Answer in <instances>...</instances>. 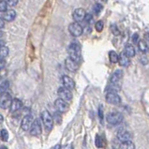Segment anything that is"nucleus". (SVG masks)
I'll return each mask as SVG.
<instances>
[{"mask_svg":"<svg viewBox=\"0 0 149 149\" xmlns=\"http://www.w3.org/2000/svg\"><path fill=\"white\" fill-rule=\"evenodd\" d=\"M122 79H123V71L121 70H117L113 72L110 78V84L106 88L108 91L118 92L121 89L122 86Z\"/></svg>","mask_w":149,"mask_h":149,"instance_id":"f257e3e1","label":"nucleus"},{"mask_svg":"<svg viewBox=\"0 0 149 149\" xmlns=\"http://www.w3.org/2000/svg\"><path fill=\"white\" fill-rule=\"evenodd\" d=\"M68 53H69V57L79 63L81 59V46L77 42H72L70 44L68 48Z\"/></svg>","mask_w":149,"mask_h":149,"instance_id":"f03ea898","label":"nucleus"},{"mask_svg":"<svg viewBox=\"0 0 149 149\" xmlns=\"http://www.w3.org/2000/svg\"><path fill=\"white\" fill-rule=\"evenodd\" d=\"M123 119V114L118 113V112H112L107 114V116H106V120L111 125H118L122 123Z\"/></svg>","mask_w":149,"mask_h":149,"instance_id":"7ed1b4c3","label":"nucleus"},{"mask_svg":"<svg viewBox=\"0 0 149 149\" xmlns=\"http://www.w3.org/2000/svg\"><path fill=\"white\" fill-rule=\"evenodd\" d=\"M41 120L46 127V130H51L54 127V119L48 111H43L41 113Z\"/></svg>","mask_w":149,"mask_h":149,"instance_id":"20e7f679","label":"nucleus"},{"mask_svg":"<svg viewBox=\"0 0 149 149\" xmlns=\"http://www.w3.org/2000/svg\"><path fill=\"white\" fill-rule=\"evenodd\" d=\"M105 100L110 104L118 105V104L121 103V97H120V96L117 94V92L108 91L107 94H106Z\"/></svg>","mask_w":149,"mask_h":149,"instance_id":"39448f33","label":"nucleus"},{"mask_svg":"<svg viewBox=\"0 0 149 149\" xmlns=\"http://www.w3.org/2000/svg\"><path fill=\"white\" fill-rule=\"evenodd\" d=\"M69 31L73 37H80L84 32V28L79 23L74 22L69 25Z\"/></svg>","mask_w":149,"mask_h":149,"instance_id":"423d86ee","label":"nucleus"},{"mask_svg":"<svg viewBox=\"0 0 149 149\" xmlns=\"http://www.w3.org/2000/svg\"><path fill=\"white\" fill-rule=\"evenodd\" d=\"M57 94L60 99L66 100V101H70L72 100V93L70 91V89L67 88L65 86L59 88L57 91Z\"/></svg>","mask_w":149,"mask_h":149,"instance_id":"0eeeda50","label":"nucleus"},{"mask_svg":"<svg viewBox=\"0 0 149 149\" xmlns=\"http://www.w3.org/2000/svg\"><path fill=\"white\" fill-rule=\"evenodd\" d=\"M54 106L59 113H66L70 109V106H69V104H68V101L60 99V97L54 101Z\"/></svg>","mask_w":149,"mask_h":149,"instance_id":"6e6552de","label":"nucleus"},{"mask_svg":"<svg viewBox=\"0 0 149 149\" xmlns=\"http://www.w3.org/2000/svg\"><path fill=\"white\" fill-rule=\"evenodd\" d=\"M11 96L8 93H4L1 96H0V107L3 109H8L10 108V106L11 104Z\"/></svg>","mask_w":149,"mask_h":149,"instance_id":"1a4fd4ad","label":"nucleus"},{"mask_svg":"<svg viewBox=\"0 0 149 149\" xmlns=\"http://www.w3.org/2000/svg\"><path fill=\"white\" fill-rule=\"evenodd\" d=\"M132 138V134L130 132L129 130H127L125 127H122L118 130L117 132V139L120 142H125V141H130Z\"/></svg>","mask_w":149,"mask_h":149,"instance_id":"9d476101","label":"nucleus"},{"mask_svg":"<svg viewBox=\"0 0 149 149\" xmlns=\"http://www.w3.org/2000/svg\"><path fill=\"white\" fill-rule=\"evenodd\" d=\"M30 134L33 136H39L41 134V124L40 119H36L33 121V124L30 127Z\"/></svg>","mask_w":149,"mask_h":149,"instance_id":"9b49d317","label":"nucleus"},{"mask_svg":"<svg viewBox=\"0 0 149 149\" xmlns=\"http://www.w3.org/2000/svg\"><path fill=\"white\" fill-rule=\"evenodd\" d=\"M86 10H84V8H76V10L73 11L72 17H73L75 22L79 23V22H82V21H84V17H86Z\"/></svg>","mask_w":149,"mask_h":149,"instance_id":"f8f14e48","label":"nucleus"},{"mask_svg":"<svg viewBox=\"0 0 149 149\" xmlns=\"http://www.w3.org/2000/svg\"><path fill=\"white\" fill-rule=\"evenodd\" d=\"M33 116H25L23 120H22V123H21V127H22V130H24V131H27L28 130H30V127L33 124Z\"/></svg>","mask_w":149,"mask_h":149,"instance_id":"ddd939ff","label":"nucleus"},{"mask_svg":"<svg viewBox=\"0 0 149 149\" xmlns=\"http://www.w3.org/2000/svg\"><path fill=\"white\" fill-rule=\"evenodd\" d=\"M65 66L67 68V70L71 72H74L79 69L78 62L74 61L73 59H71L70 57H68L65 60Z\"/></svg>","mask_w":149,"mask_h":149,"instance_id":"4468645a","label":"nucleus"},{"mask_svg":"<svg viewBox=\"0 0 149 149\" xmlns=\"http://www.w3.org/2000/svg\"><path fill=\"white\" fill-rule=\"evenodd\" d=\"M118 63H119V65L122 67H129L130 65V59L124 52H122L119 54Z\"/></svg>","mask_w":149,"mask_h":149,"instance_id":"2eb2a0df","label":"nucleus"},{"mask_svg":"<svg viewBox=\"0 0 149 149\" xmlns=\"http://www.w3.org/2000/svg\"><path fill=\"white\" fill-rule=\"evenodd\" d=\"M62 83H63V86L67 87V88H69V89H73L75 87V83H74V81L72 80L70 76H68V75H64L63 77H62Z\"/></svg>","mask_w":149,"mask_h":149,"instance_id":"dca6fc26","label":"nucleus"},{"mask_svg":"<svg viewBox=\"0 0 149 149\" xmlns=\"http://www.w3.org/2000/svg\"><path fill=\"white\" fill-rule=\"evenodd\" d=\"M22 106H23V103H22V101H21L20 100H18V99L12 100L11 104H10V112H11V113H15V112H17V111H19L21 108H22Z\"/></svg>","mask_w":149,"mask_h":149,"instance_id":"f3484780","label":"nucleus"},{"mask_svg":"<svg viewBox=\"0 0 149 149\" xmlns=\"http://www.w3.org/2000/svg\"><path fill=\"white\" fill-rule=\"evenodd\" d=\"M16 17V12L13 10H7L6 11H4V15H3V19L8 21V22H11L13 21Z\"/></svg>","mask_w":149,"mask_h":149,"instance_id":"a211bd4d","label":"nucleus"},{"mask_svg":"<svg viewBox=\"0 0 149 149\" xmlns=\"http://www.w3.org/2000/svg\"><path fill=\"white\" fill-rule=\"evenodd\" d=\"M124 53L130 58V57H133L134 55L136 54V51H135V48L133 47L132 45H127L125 47Z\"/></svg>","mask_w":149,"mask_h":149,"instance_id":"6ab92c4d","label":"nucleus"},{"mask_svg":"<svg viewBox=\"0 0 149 149\" xmlns=\"http://www.w3.org/2000/svg\"><path fill=\"white\" fill-rule=\"evenodd\" d=\"M138 47H139L140 51H141V52L143 53V54H146V53L148 52V44L146 43V40H139L138 41Z\"/></svg>","mask_w":149,"mask_h":149,"instance_id":"aec40b11","label":"nucleus"},{"mask_svg":"<svg viewBox=\"0 0 149 149\" xmlns=\"http://www.w3.org/2000/svg\"><path fill=\"white\" fill-rule=\"evenodd\" d=\"M134 143L130 140V141H125L122 142L120 146H119V149H134Z\"/></svg>","mask_w":149,"mask_h":149,"instance_id":"412c9836","label":"nucleus"},{"mask_svg":"<svg viewBox=\"0 0 149 149\" xmlns=\"http://www.w3.org/2000/svg\"><path fill=\"white\" fill-rule=\"evenodd\" d=\"M109 59L112 63H117L119 59V54L114 51H111L109 53Z\"/></svg>","mask_w":149,"mask_h":149,"instance_id":"4be33fe9","label":"nucleus"},{"mask_svg":"<svg viewBox=\"0 0 149 149\" xmlns=\"http://www.w3.org/2000/svg\"><path fill=\"white\" fill-rule=\"evenodd\" d=\"M8 87H10V83H8V81H4V82L0 84V96L7 92Z\"/></svg>","mask_w":149,"mask_h":149,"instance_id":"5701e85b","label":"nucleus"},{"mask_svg":"<svg viewBox=\"0 0 149 149\" xmlns=\"http://www.w3.org/2000/svg\"><path fill=\"white\" fill-rule=\"evenodd\" d=\"M8 48L7 46L3 45L2 47H0V59H4L8 56Z\"/></svg>","mask_w":149,"mask_h":149,"instance_id":"b1692460","label":"nucleus"},{"mask_svg":"<svg viewBox=\"0 0 149 149\" xmlns=\"http://www.w3.org/2000/svg\"><path fill=\"white\" fill-rule=\"evenodd\" d=\"M96 146L99 147V148H101L104 146V140L102 139V137H100V135H97L96 136Z\"/></svg>","mask_w":149,"mask_h":149,"instance_id":"393cba45","label":"nucleus"},{"mask_svg":"<svg viewBox=\"0 0 149 149\" xmlns=\"http://www.w3.org/2000/svg\"><path fill=\"white\" fill-rule=\"evenodd\" d=\"M102 8H103L102 5H100V4H99V3H97V4H95V5H94V7H93V10H94V12L97 15H99L101 12Z\"/></svg>","mask_w":149,"mask_h":149,"instance_id":"a878e982","label":"nucleus"},{"mask_svg":"<svg viewBox=\"0 0 149 149\" xmlns=\"http://www.w3.org/2000/svg\"><path fill=\"white\" fill-rule=\"evenodd\" d=\"M0 138H1V140H2V141H4V142L8 141V131L6 130H2L1 131H0Z\"/></svg>","mask_w":149,"mask_h":149,"instance_id":"bb28decb","label":"nucleus"},{"mask_svg":"<svg viewBox=\"0 0 149 149\" xmlns=\"http://www.w3.org/2000/svg\"><path fill=\"white\" fill-rule=\"evenodd\" d=\"M103 27H104V24L101 22V21H99V22H97L96 24H95V28L97 32H101L103 30Z\"/></svg>","mask_w":149,"mask_h":149,"instance_id":"cd10ccee","label":"nucleus"},{"mask_svg":"<svg viewBox=\"0 0 149 149\" xmlns=\"http://www.w3.org/2000/svg\"><path fill=\"white\" fill-rule=\"evenodd\" d=\"M8 10V4L5 0H0V11L4 12Z\"/></svg>","mask_w":149,"mask_h":149,"instance_id":"c85d7f7f","label":"nucleus"},{"mask_svg":"<svg viewBox=\"0 0 149 149\" xmlns=\"http://www.w3.org/2000/svg\"><path fill=\"white\" fill-rule=\"evenodd\" d=\"M111 30H112V32H113V34L114 36L120 35V31H119V29H118L116 24H112V25H111Z\"/></svg>","mask_w":149,"mask_h":149,"instance_id":"c756f323","label":"nucleus"},{"mask_svg":"<svg viewBox=\"0 0 149 149\" xmlns=\"http://www.w3.org/2000/svg\"><path fill=\"white\" fill-rule=\"evenodd\" d=\"M84 21L86 22L87 24H90L93 23V16L91 14H86V17H84Z\"/></svg>","mask_w":149,"mask_h":149,"instance_id":"7c9ffc66","label":"nucleus"},{"mask_svg":"<svg viewBox=\"0 0 149 149\" xmlns=\"http://www.w3.org/2000/svg\"><path fill=\"white\" fill-rule=\"evenodd\" d=\"M5 1L8 4V6H10V7H14L18 4V0H5Z\"/></svg>","mask_w":149,"mask_h":149,"instance_id":"2f4dec72","label":"nucleus"},{"mask_svg":"<svg viewBox=\"0 0 149 149\" xmlns=\"http://www.w3.org/2000/svg\"><path fill=\"white\" fill-rule=\"evenodd\" d=\"M131 40H132V42L133 43H136V42L139 41V35L137 33H135L132 35V38H131Z\"/></svg>","mask_w":149,"mask_h":149,"instance_id":"473e14b6","label":"nucleus"},{"mask_svg":"<svg viewBox=\"0 0 149 149\" xmlns=\"http://www.w3.org/2000/svg\"><path fill=\"white\" fill-rule=\"evenodd\" d=\"M140 62H141L143 65H147V63H148V59L147 57L146 56H142L141 59H140Z\"/></svg>","mask_w":149,"mask_h":149,"instance_id":"72a5a7b5","label":"nucleus"},{"mask_svg":"<svg viewBox=\"0 0 149 149\" xmlns=\"http://www.w3.org/2000/svg\"><path fill=\"white\" fill-rule=\"evenodd\" d=\"M99 116L100 118V120H102V119H103V111H102V107H101V106H100V108H99Z\"/></svg>","mask_w":149,"mask_h":149,"instance_id":"f704fd0d","label":"nucleus"},{"mask_svg":"<svg viewBox=\"0 0 149 149\" xmlns=\"http://www.w3.org/2000/svg\"><path fill=\"white\" fill-rule=\"evenodd\" d=\"M61 117L60 116H55V118H54V120H56V123H57V124H60V123H61Z\"/></svg>","mask_w":149,"mask_h":149,"instance_id":"c9c22d12","label":"nucleus"},{"mask_svg":"<svg viewBox=\"0 0 149 149\" xmlns=\"http://www.w3.org/2000/svg\"><path fill=\"white\" fill-rule=\"evenodd\" d=\"M144 40L149 43V33H146V34H144Z\"/></svg>","mask_w":149,"mask_h":149,"instance_id":"e433bc0d","label":"nucleus"},{"mask_svg":"<svg viewBox=\"0 0 149 149\" xmlns=\"http://www.w3.org/2000/svg\"><path fill=\"white\" fill-rule=\"evenodd\" d=\"M4 65H5V62H4L2 59H0V70L4 68Z\"/></svg>","mask_w":149,"mask_h":149,"instance_id":"4c0bfd02","label":"nucleus"},{"mask_svg":"<svg viewBox=\"0 0 149 149\" xmlns=\"http://www.w3.org/2000/svg\"><path fill=\"white\" fill-rule=\"evenodd\" d=\"M4 24H4V20L2 18H0V29L4 27Z\"/></svg>","mask_w":149,"mask_h":149,"instance_id":"58836bf2","label":"nucleus"},{"mask_svg":"<svg viewBox=\"0 0 149 149\" xmlns=\"http://www.w3.org/2000/svg\"><path fill=\"white\" fill-rule=\"evenodd\" d=\"M52 149H61V146L60 144H56L54 148H52Z\"/></svg>","mask_w":149,"mask_h":149,"instance_id":"ea45409f","label":"nucleus"},{"mask_svg":"<svg viewBox=\"0 0 149 149\" xmlns=\"http://www.w3.org/2000/svg\"><path fill=\"white\" fill-rule=\"evenodd\" d=\"M4 121V117H3V116L1 113H0V123H2Z\"/></svg>","mask_w":149,"mask_h":149,"instance_id":"a19ab883","label":"nucleus"},{"mask_svg":"<svg viewBox=\"0 0 149 149\" xmlns=\"http://www.w3.org/2000/svg\"><path fill=\"white\" fill-rule=\"evenodd\" d=\"M4 44H5V43H4V41L0 40V47H2V46H3Z\"/></svg>","mask_w":149,"mask_h":149,"instance_id":"79ce46f5","label":"nucleus"},{"mask_svg":"<svg viewBox=\"0 0 149 149\" xmlns=\"http://www.w3.org/2000/svg\"><path fill=\"white\" fill-rule=\"evenodd\" d=\"M0 149H8V148H7V147H6L5 146H2L1 147H0Z\"/></svg>","mask_w":149,"mask_h":149,"instance_id":"37998d69","label":"nucleus"},{"mask_svg":"<svg viewBox=\"0 0 149 149\" xmlns=\"http://www.w3.org/2000/svg\"><path fill=\"white\" fill-rule=\"evenodd\" d=\"M70 149H73V148H72V147H71V146H70Z\"/></svg>","mask_w":149,"mask_h":149,"instance_id":"c03bdc74","label":"nucleus"},{"mask_svg":"<svg viewBox=\"0 0 149 149\" xmlns=\"http://www.w3.org/2000/svg\"><path fill=\"white\" fill-rule=\"evenodd\" d=\"M103 1H107V0H103Z\"/></svg>","mask_w":149,"mask_h":149,"instance_id":"a18cd8bd","label":"nucleus"}]
</instances>
